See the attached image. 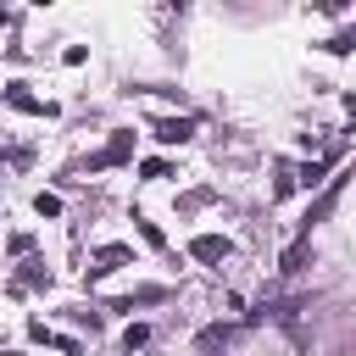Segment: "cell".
Returning a JSON list of instances; mask_svg holds the SVG:
<instances>
[{
	"instance_id": "cell-1",
	"label": "cell",
	"mask_w": 356,
	"mask_h": 356,
	"mask_svg": "<svg viewBox=\"0 0 356 356\" xmlns=\"http://www.w3.org/2000/svg\"><path fill=\"white\" fill-rule=\"evenodd\" d=\"M6 100H11L17 111H33V117H56V106H50V100H33L22 83H11V89H6Z\"/></svg>"
},
{
	"instance_id": "cell-2",
	"label": "cell",
	"mask_w": 356,
	"mask_h": 356,
	"mask_svg": "<svg viewBox=\"0 0 356 356\" xmlns=\"http://www.w3.org/2000/svg\"><path fill=\"white\" fill-rule=\"evenodd\" d=\"M150 134H156V139H161V145H184V139H189V134H195V122H184V117H167V122H156V128H150Z\"/></svg>"
},
{
	"instance_id": "cell-3",
	"label": "cell",
	"mask_w": 356,
	"mask_h": 356,
	"mask_svg": "<svg viewBox=\"0 0 356 356\" xmlns=\"http://www.w3.org/2000/svg\"><path fill=\"white\" fill-rule=\"evenodd\" d=\"M189 250H195V261H222V256H228V239H222V234H200Z\"/></svg>"
},
{
	"instance_id": "cell-4",
	"label": "cell",
	"mask_w": 356,
	"mask_h": 356,
	"mask_svg": "<svg viewBox=\"0 0 356 356\" xmlns=\"http://www.w3.org/2000/svg\"><path fill=\"white\" fill-rule=\"evenodd\" d=\"M128 150H134V134H117V139H111V145H106V150H100L89 167H111V161H122Z\"/></svg>"
},
{
	"instance_id": "cell-5",
	"label": "cell",
	"mask_w": 356,
	"mask_h": 356,
	"mask_svg": "<svg viewBox=\"0 0 356 356\" xmlns=\"http://www.w3.org/2000/svg\"><path fill=\"white\" fill-rule=\"evenodd\" d=\"M95 261H100V267H95V273H111V267H117V261H128V250H122V245H111V250H100V256H95Z\"/></svg>"
},
{
	"instance_id": "cell-6",
	"label": "cell",
	"mask_w": 356,
	"mask_h": 356,
	"mask_svg": "<svg viewBox=\"0 0 356 356\" xmlns=\"http://www.w3.org/2000/svg\"><path fill=\"white\" fill-rule=\"evenodd\" d=\"M33 211H39V217H56V211H61V200H56V195H39V200H33Z\"/></svg>"
}]
</instances>
